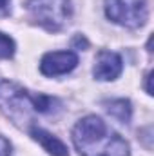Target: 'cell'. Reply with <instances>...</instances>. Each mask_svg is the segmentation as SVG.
<instances>
[{
    "label": "cell",
    "mask_w": 154,
    "mask_h": 156,
    "mask_svg": "<svg viewBox=\"0 0 154 156\" xmlns=\"http://www.w3.org/2000/svg\"><path fill=\"white\" fill-rule=\"evenodd\" d=\"M73 144L82 156H129V144L94 115L75 125Z\"/></svg>",
    "instance_id": "1"
},
{
    "label": "cell",
    "mask_w": 154,
    "mask_h": 156,
    "mask_svg": "<svg viewBox=\"0 0 154 156\" xmlns=\"http://www.w3.org/2000/svg\"><path fill=\"white\" fill-rule=\"evenodd\" d=\"M54 105H58L56 98L31 94L18 83L0 78V109L16 123H24V120L31 122L33 113H53L56 109Z\"/></svg>",
    "instance_id": "2"
},
{
    "label": "cell",
    "mask_w": 154,
    "mask_h": 156,
    "mask_svg": "<svg viewBox=\"0 0 154 156\" xmlns=\"http://www.w3.org/2000/svg\"><path fill=\"white\" fill-rule=\"evenodd\" d=\"M31 18L47 31H60L71 18V0H27Z\"/></svg>",
    "instance_id": "3"
},
{
    "label": "cell",
    "mask_w": 154,
    "mask_h": 156,
    "mask_svg": "<svg viewBox=\"0 0 154 156\" xmlns=\"http://www.w3.org/2000/svg\"><path fill=\"white\" fill-rule=\"evenodd\" d=\"M147 0H105V15L118 26L138 29L147 20Z\"/></svg>",
    "instance_id": "4"
},
{
    "label": "cell",
    "mask_w": 154,
    "mask_h": 156,
    "mask_svg": "<svg viewBox=\"0 0 154 156\" xmlns=\"http://www.w3.org/2000/svg\"><path fill=\"white\" fill-rule=\"evenodd\" d=\"M78 64V56L73 51H53L45 53L40 60V71L45 76H60L71 73Z\"/></svg>",
    "instance_id": "5"
},
{
    "label": "cell",
    "mask_w": 154,
    "mask_h": 156,
    "mask_svg": "<svg viewBox=\"0 0 154 156\" xmlns=\"http://www.w3.org/2000/svg\"><path fill=\"white\" fill-rule=\"evenodd\" d=\"M123 71V62L121 56L113 51H100L96 56V64L93 69V75L96 80L102 82H109V80H116Z\"/></svg>",
    "instance_id": "6"
},
{
    "label": "cell",
    "mask_w": 154,
    "mask_h": 156,
    "mask_svg": "<svg viewBox=\"0 0 154 156\" xmlns=\"http://www.w3.org/2000/svg\"><path fill=\"white\" fill-rule=\"evenodd\" d=\"M31 136L38 142L49 154H53V156H69L65 144H64L62 140H58L54 134L47 133L45 129H42V127H31Z\"/></svg>",
    "instance_id": "7"
},
{
    "label": "cell",
    "mask_w": 154,
    "mask_h": 156,
    "mask_svg": "<svg viewBox=\"0 0 154 156\" xmlns=\"http://www.w3.org/2000/svg\"><path fill=\"white\" fill-rule=\"evenodd\" d=\"M103 105H105V111L113 118H116L118 122H121V123H129L131 122L132 107H131L129 100H125V98H114L111 102H105Z\"/></svg>",
    "instance_id": "8"
},
{
    "label": "cell",
    "mask_w": 154,
    "mask_h": 156,
    "mask_svg": "<svg viewBox=\"0 0 154 156\" xmlns=\"http://www.w3.org/2000/svg\"><path fill=\"white\" fill-rule=\"evenodd\" d=\"M15 55V42L11 37L0 31V60H7Z\"/></svg>",
    "instance_id": "9"
},
{
    "label": "cell",
    "mask_w": 154,
    "mask_h": 156,
    "mask_svg": "<svg viewBox=\"0 0 154 156\" xmlns=\"http://www.w3.org/2000/svg\"><path fill=\"white\" fill-rule=\"evenodd\" d=\"M0 156H11V144L4 136H0Z\"/></svg>",
    "instance_id": "10"
},
{
    "label": "cell",
    "mask_w": 154,
    "mask_h": 156,
    "mask_svg": "<svg viewBox=\"0 0 154 156\" xmlns=\"http://www.w3.org/2000/svg\"><path fill=\"white\" fill-rule=\"evenodd\" d=\"M11 13V0H0V16H7Z\"/></svg>",
    "instance_id": "11"
},
{
    "label": "cell",
    "mask_w": 154,
    "mask_h": 156,
    "mask_svg": "<svg viewBox=\"0 0 154 156\" xmlns=\"http://www.w3.org/2000/svg\"><path fill=\"white\" fill-rule=\"evenodd\" d=\"M145 78H147V94H152V87H151V78H152V73H149Z\"/></svg>",
    "instance_id": "12"
}]
</instances>
